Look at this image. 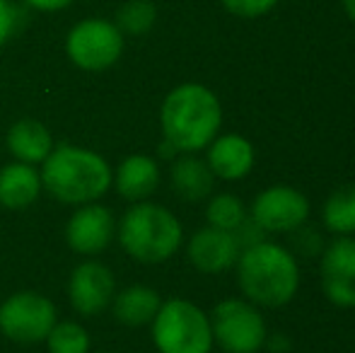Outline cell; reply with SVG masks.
<instances>
[{
	"mask_svg": "<svg viewBox=\"0 0 355 353\" xmlns=\"http://www.w3.org/2000/svg\"><path fill=\"white\" fill-rule=\"evenodd\" d=\"M42 189V175L34 165L15 160L0 167V206L10 211L29 208L39 198Z\"/></svg>",
	"mask_w": 355,
	"mask_h": 353,
	"instance_id": "17",
	"label": "cell"
},
{
	"mask_svg": "<svg viewBox=\"0 0 355 353\" xmlns=\"http://www.w3.org/2000/svg\"><path fill=\"white\" fill-rule=\"evenodd\" d=\"M237 283L257 307H283L300 291V261L290 250L261 240L237 257Z\"/></svg>",
	"mask_w": 355,
	"mask_h": 353,
	"instance_id": "2",
	"label": "cell"
},
{
	"mask_svg": "<svg viewBox=\"0 0 355 353\" xmlns=\"http://www.w3.org/2000/svg\"><path fill=\"white\" fill-rule=\"evenodd\" d=\"M8 150L15 160L27 162V165H42L53 150L51 131L37 119H19L8 131Z\"/></svg>",
	"mask_w": 355,
	"mask_h": 353,
	"instance_id": "18",
	"label": "cell"
},
{
	"mask_svg": "<svg viewBox=\"0 0 355 353\" xmlns=\"http://www.w3.org/2000/svg\"><path fill=\"white\" fill-rule=\"evenodd\" d=\"M322 218L327 230L334 235H355V184H343L329 193Z\"/></svg>",
	"mask_w": 355,
	"mask_h": 353,
	"instance_id": "20",
	"label": "cell"
},
{
	"mask_svg": "<svg viewBox=\"0 0 355 353\" xmlns=\"http://www.w3.org/2000/svg\"><path fill=\"white\" fill-rule=\"evenodd\" d=\"M49 353H87L89 351V334L80 322L63 320L51 327L46 336Z\"/></svg>",
	"mask_w": 355,
	"mask_h": 353,
	"instance_id": "23",
	"label": "cell"
},
{
	"mask_svg": "<svg viewBox=\"0 0 355 353\" xmlns=\"http://www.w3.org/2000/svg\"><path fill=\"white\" fill-rule=\"evenodd\" d=\"M343 3V10H346V15L355 22V0H341Z\"/></svg>",
	"mask_w": 355,
	"mask_h": 353,
	"instance_id": "28",
	"label": "cell"
},
{
	"mask_svg": "<svg viewBox=\"0 0 355 353\" xmlns=\"http://www.w3.org/2000/svg\"><path fill=\"white\" fill-rule=\"evenodd\" d=\"M39 175H42V187L56 201L68 206L99 201L114 182L112 167L99 153L68 143L49 153Z\"/></svg>",
	"mask_w": 355,
	"mask_h": 353,
	"instance_id": "3",
	"label": "cell"
},
{
	"mask_svg": "<svg viewBox=\"0 0 355 353\" xmlns=\"http://www.w3.org/2000/svg\"><path fill=\"white\" fill-rule=\"evenodd\" d=\"M116 295V278L102 261H83L73 268L68 283V298L78 315L94 317L112 305Z\"/></svg>",
	"mask_w": 355,
	"mask_h": 353,
	"instance_id": "11",
	"label": "cell"
},
{
	"mask_svg": "<svg viewBox=\"0 0 355 353\" xmlns=\"http://www.w3.org/2000/svg\"><path fill=\"white\" fill-rule=\"evenodd\" d=\"M116 237V218L102 203H85L71 216L66 225L68 247L78 255L92 257L104 252Z\"/></svg>",
	"mask_w": 355,
	"mask_h": 353,
	"instance_id": "12",
	"label": "cell"
},
{
	"mask_svg": "<svg viewBox=\"0 0 355 353\" xmlns=\"http://www.w3.org/2000/svg\"><path fill=\"white\" fill-rule=\"evenodd\" d=\"M119 245L141 264H162L172 259L184 242V227L169 208L138 201L116 225Z\"/></svg>",
	"mask_w": 355,
	"mask_h": 353,
	"instance_id": "4",
	"label": "cell"
},
{
	"mask_svg": "<svg viewBox=\"0 0 355 353\" xmlns=\"http://www.w3.org/2000/svg\"><path fill=\"white\" fill-rule=\"evenodd\" d=\"M24 8L37 10V12H58V10L71 8L75 0H19Z\"/></svg>",
	"mask_w": 355,
	"mask_h": 353,
	"instance_id": "27",
	"label": "cell"
},
{
	"mask_svg": "<svg viewBox=\"0 0 355 353\" xmlns=\"http://www.w3.org/2000/svg\"><path fill=\"white\" fill-rule=\"evenodd\" d=\"M22 10L12 0H0V46L15 37V32L22 24Z\"/></svg>",
	"mask_w": 355,
	"mask_h": 353,
	"instance_id": "25",
	"label": "cell"
},
{
	"mask_svg": "<svg viewBox=\"0 0 355 353\" xmlns=\"http://www.w3.org/2000/svg\"><path fill=\"white\" fill-rule=\"evenodd\" d=\"M223 104L211 87L201 83H182L169 89L159 107V126L167 143L179 153L206 150L220 133Z\"/></svg>",
	"mask_w": 355,
	"mask_h": 353,
	"instance_id": "1",
	"label": "cell"
},
{
	"mask_svg": "<svg viewBox=\"0 0 355 353\" xmlns=\"http://www.w3.org/2000/svg\"><path fill=\"white\" fill-rule=\"evenodd\" d=\"M206 221L211 227L225 232H234L244 221H247V208L237 193H215L206 203Z\"/></svg>",
	"mask_w": 355,
	"mask_h": 353,
	"instance_id": "21",
	"label": "cell"
},
{
	"mask_svg": "<svg viewBox=\"0 0 355 353\" xmlns=\"http://www.w3.org/2000/svg\"><path fill=\"white\" fill-rule=\"evenodd\" d=\"M114 187L126 201H148L159 187V165L150 155H128L114 172Z\"/></svg>",
	"mask_w": 355,
	"mask_h": 353,
	"instance_id": "15",
	"label": "cell"
},
{
	"mask_svg": "<svg viewBox=\"0 0 355 353\" xmlns=\"http://www.w3.org/2000/svg\"><path fill=\"white\" fill-rule=\"evenodd\" d=\"M169 179H172V191L187 203L206 201L215 184L208 162L196 157V153H182L174 157Z\"/></svg>",
	"mask_w": 355,
	"mask_h": 353,
	"instance_id": "16",
	"label": "cell"
},
{
	"mask_svg": "<svg viewBox=\"0 0 355 353\" xmlns=\"http://www.w3.org/2000/svg\"><path fill=\"white\" fill-rule=\"evenodd\" d=\"M162 298L150 286H128L116 293L112 300L114 317L126 327H143L150 325L157 315Z\"/></svg>",
	"mask_w": 355,
	"mask_h": 353,
	"instance_id": "19",
	"label": "cell"
},
{
	"mask_svg": "<svg viewBox=\"0 0 355 353\" xmlns=\"http://www.w3.org/2000/svg\"><path fill=\"white\" fill-rule=\"evenodd\" d=\"M58 322L56 305L46 295L34 291L12 293L0 305V332L17 344L46 341L51 327Z\"/></svg>",
	"mask_w": 355,
	"mask_h": 353,
	"instance_id": "8",
	"label": "cell"
},
{
	"mask_svg": "<svg viewBox=\"0 0 355 353\" xmlns=\"http://www.w3.org/2000/svg\"><path fill=\"white\" fill-rule=\"evenodd\" d=\"M107 353H112V351H107Z\"/></svg>",
	"mask_w": 355,
	"mask_h": 353,
	"instance_id": "29",
	"label": "cell"
},
{
	"mask_svg": "<svg viewBox=\"0 0 355 353\" xmlns=\"http://www.w3.org/2000/svg\"><path fill=\"white\" fill-rule=\"evenodd\" d=\"M249 213H252V223L261 232L283 235V232H295L297 227H302L312 213V206L300 189L276 184L254 196Z\"/></svg>",
	"mask_w": 355,
	"mask_h": 353,
	"instance_id": "9",
	"label": "cell"
},
{
	"mask_svg": "<svg viewBox=\"0 0 355 353\" xmlns=\"http://www.w3.org/2000/svg\"><path fill=\"white\" fill-rule=\"evenodd\" d=\"M319 283L331 305L353 310L355 307V237L336 235L324 245L319 259Z\"/></svg>",
	"mask_w": 355,
	"mask_h": 353,
	"instance_id": "10",
	"label": "cell"
},
{
	"mask_svg": "<svg viewBox=\"0 0 355 353\" xmlns=\"http://www.w3.org/2000/svg\"><path fill=\"white\" fill-rule=\"evenodd\" d=\"M281 0H223V8L230 15L242 19H257L271 12Z\"/></svg>",
	"mask_w": 355,
	"mask_h": 353,
	"instance_id": "24",
	"label": "cell"
},
{
	"mask_svg": "<svg viewBox=\"0 0 355 353\" xmlns=\"http://www.w3.org/2000/svg\"><path fill=\"white\" fill-rule=\"evenodd\" d=\"M153 325V341L159 353H211V317L191 300H162Z\"/></svg>",
	"mask_w": 355,
	"mask_h": 353,
	"instance_id": "5",
	"label": "cell"
},
{
	"mask_svg": "<svg viewBox=\"0 0 355 353\" xmlns=\"http://www.w3.org/2000/svg\"><path fill=\"white\" fill-rule=\"evenodd\" d=\"M239 245L232 232L218 230V227H203L193 232L187 245V257L193 268L201 273H223L237 264Z\"/></svg>",
	"mask_w": 355,
	"mask_h": 353,
	"instance_id": "14",
	"label": "cell"
},
{
	"mask_svg": "<svg viewBox=\"0 0 355 353\" xmlns=\"http://www.w3.org/2000/svg\"><path fill=\"white\" fill-rule=\"evenodd\" d=\"M123 34L112 19L85 17L75 22L66 37V53L73 66L87 73L112 68L123 53Z\"/></svg>",
	"mask_w": 355,
	"mask_h": 353,
	"instance_id": "7",
	"label": "cell"
},
{
	"mask_svg": "<svg viewBox=\"0 0 355 353\" xmlns=\"http://www.w3.org/2000/svg\"><path fill=\"white\" fill-rule=\"evenodd\" d=\"M206 162L215 179L239 182L254 170L257 150L242 133H223V136L218 133L206 148Z\"/></svg>",
	"mask_w": 355,
	"mask_h": 353,
	"instance_id": "13",
	"label": "cell"
},
{
	"mask_svg": "<svg viewBox=\"0 0 355 353\" xmlns=\"http://www.w3.org/2000/svg\"><path fill=\"white\" fill-rule=\"evenodd\" d=\"M157 22V5L153 0H126L121 8L116 10V24L121 29L123 37H143Z\"/></svg>",
	"mask_w": 355,
	"mask_h": 353,
	"instance_id": "22",
	"label": "cell"
},
{
	"mask_svg": "<svg viewBox=\"0 0 355 353\" xmlns=\"http://www.w3.org/2000/svg\"><path fill=\"white\" fill-rule=\"evenodd\" d=\"M213 344L225 353H259L266 346L268 327L261 310L247 298H227L213 307Z\"/></svg>",
	"mask_w": 355,
	"mask_h": 353,
	"instance_id": "6",
	"label": "cell"
},
{
	"mask_svg": "<svg viewBox=\"0 0 355 353\" xmlns=\"http://www.w3.org/2000/svg\"><path fill=\"white\" fill-rule=\"evenodd\" d=\"M295 247L302 252V257H317V255H322L324 242H322V237H319L317 232L302 225V227H297V230H295Z\"/></svg>",
	"mask_w": 355,
	"mask_h": 353,
	"instance_id": "26",
	"label": "cell"
}]
</instances>
